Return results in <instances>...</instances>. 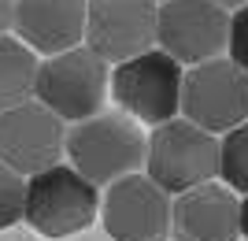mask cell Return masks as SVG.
Returning <instances> with one entry per match:
<instances>
[{"instance_id": "cell-13", "label": "cell", "mask_w": 248, "mask_h": 241, "mask_svg": "<svg viewBox=\"0 0 248 241\" xmlns=\"http://www.w3.org/2000/svg\"><path fill=\"white\" fill-rule=\"evenodd\" d=\"M37 71H41V63L33 56V48H26L19 37L4 33L0 37V115L33 100Z\"/></svg>"}, {"instance_id": "cell-11", "label": "cell", "mask_w": 248, "mask_h": 241, "mask_svg": "<svg viewBox=\"0 0 248 241\" xmlns=\"http://www.w3.org/2000/svg\"><path fill=\"white\" fill-rule=\"evenodd\" d=\"M89 0H19L15 4V33L19 41L45 60L82 48Z\"/></svg>"}, {"instance_id": "cell-17", "label": "cell", "mask_w": 248, "mask_h": 241, "mask_svg": "<svg viewBox=\"0 0 248 241\" xmlns=\"http://www.w3.org/2000/svg\"><path fill=\"white\" fill-rule=\"evenodd\" d=\"M15 4H19V0H0V37L15 26Z\"/></svg>"}, {"instance_id": "cell-14", "label": "cell", "mask_w": 248, "mask_h": 241, "mask_svg": "<svg viewBox=\"0 0 248 241\" xmlns=\"http://www.w3.org/2000/svg\"><path fill=\"white\" fill-rule=\"evenodd\" d=\"M218 175H222L226 189L245 193V197H248V123H241L237 130H230V134L222 137Z\"/></svg>"}, {"instance_id": "cell-9", "label": "cell", "mask_w": 248, "mask_h": 241, "mask_svg": "<svg viewBox=\"0 0 248 241\" xmlns=\"http://www.w3.org/2000/svg\"><path fill=\"white\" fill-rule=\"evenodd\" d=\"M159 4L152 0H89L85 19V48H93L104 63H130L152 52Z\"/></svg>"}, {"instance_id": "cell-19", "label": "cell", "mask_w": 248, "mask_h": 241, "mask_svg": "<svg viewBox=\"0 0 248 241\" xmlns=\"http://www.w3.org/2000/svg\"><path fill=\"white\" fill-rule=\"evenodd\" d=\"M215 4H218V8H233V11H237V8H245V4H248V0H215Z\"/></svg>"}, {"instance_id": "cell-20", "label": "cell", "mask_w": 248, "mask_h": 241, "mask_svg": "<svg viewBox=\"0 0 248 241\" xmlns=\"http://www.w3.org/2000/svg\"><path fill=\"white\" fill-rule=\"evenodd\" d=\"M152 4H167V0H152Z\"/></svg>"}, {"instance_id": "cell-2", "label": "cell", "mask_w": 248, "mask_h": 241, "mask_svg": "<svg viewBox=\"0 0 248 241\" xmlns=\"http://www.w3.org/2000/svg\"><path fill=\"white\" fill-rule=\"evenodd\" d=\"M222 141L207 134L189 119H170L148 134V160L145 175L163 189V193H189L197 186L215 182Z\"/></svg>"}, {"instance_id": "cell-5", "label": "cell", "mask_w": 248, "mask_h": 241, "mask_svg": "<svg viewBox=\"0 0 248 241\" xmlns=\"http://www.w3.org/2000/svg\"><path fill=\"white\" fill-rule=\"evenodd\" d=\"M100 193L71 163H56L26 178V223L45 238H71L93 223Z\"/></svg>"}, {"instance_id": "cell-18", "label": "cell", "mask_w": 248, "mask_h": 241, "mask_svg": "<svg viewBox=\"0 0 248 241\" xmlns=\"http://www.w3.org/2000/svg\"><path fill=\"white\" fill-rule=\"evenodd\" d=\"M241 234L248 238V197L241 200Z\"/></svg>"}, {"instance_id": "cell-3", "label": "cell", "mask_w": 248, "mask_h": 241, "mask_svg": "<svg viewBox=\"0 0 248 241\" xmlns=\"http://www.w3.org/2000/svg\"><path fill=\"white\" fill-rule=\"evenodd\" d=\"M111 89V71L108 63L93 52V48H71L63 56H52L37 71V93L33 100H41L48 112L63 119V123H85L104 112Z\"/></svg>"}, {"instance_id": "cell-8", "label": "cell", "mask_w": 248, "mask_h": 241, "mask_svg": "<svg viewBox=\"0 0 248 241\" xmlns=\"http://www.w3.org/2000/svg\"><path fill=\"white\" fill-rule=\"evenodd\" d=\"M63 152H67V123L41 100H26L0 115V160L15 175L33 178L56 167Z\"/></svg>"}, {"instance_id": "cell-15", "label": "cell", "mask_w": 248, "mask_h": 241, "mask_svg": "<svg viewBox=\"0 0 248 241\" xmlns=\"http://www.w3.org/2000/svg\"><path fill=\"white\" fill-rule=\"evenodd\" d=\"M26 219V178L0 160V230Z\"/></svg>"}, {"instance_id": "cell-10", "label": "cell", "mask_w": 248, "mask_h": 241, "mask_svg": "<svg viewBox=\"0 0 248 241\" xmlns=\"http://www.w3.org/2000/svg\"><path fill=\"white\" fill-rule=\"evenodd\" d=\"M170 204V193H163L148 175H130L104 193V230L115 241H167Z\"/></svg>"}, {"instance_id": "cell-16", "label": "cell", "mask_w": 248, "mask_h": 241, "mask_svg": "<svg viewBox=\"0 0 248 241\" xmlns=\"http://www.w3.org/2000/svg\"><path fill=\"white\" fill-rule=\"evenodd\" d=\"M226 52H230V60L248 74V4L230 15V45H226Z\"/></svg>"}, {"instance_id": "cell-1", "label": "cell", "mask_w": 248, "mask_h": 241, "mask_svg": "<svg viewBox=\"0 0 248 241\" xmlns=\"http://www.w3.org/2000/svg\"><path fill=\"white\" fill-rule=\"evenodd\" d=\"M67 156L85 182L100 189L141 175L148 160V141L141 134V123L126 112H100L85 123L67 126Z\"/></svg>"}, {"instance_id": "cell-4", "label": "cell", "mask_w": 248, "mask_h": 241, "mask_svg": "<svg viewBox=\"0 0 248 241\" xmlns=\"http://www.w3.org/2000/svg\"><path fill=\"white\" fill-rule=\"evenodd\" d=\"M182 82H186L182 63L170 60L163 48H152V52L115 67L111 96L119 112H126L130 119L163 126L182 112Z\"/></svg>"}, {"instance_id": "cell-6", "label": "cell", "mask_w": 248, "mask_h": 241, "mask_svg": "<svg viewBox=\"0 0 248 241\" xmlns=\"http://www.w3.org/2000/svg\"><path fill=\"white\" fill-rule=\"evenodd\" d=\"M182 115L207 134H230L248 119V74L222 60L189 67L182 82Z\"/></svg>"}, {"instance_id": "cell-7", "label": "cell", "mask_w": 248, "mask_h": 241, "mask_svg": "<svg viewBox=\"0 0 248 241\" xmlns=\"http://www.w3.org/2000/svg\"><path fill=\"white\" fill-rule=\"evenodd\" d=\"M155 45L186 67L222 60L230 45V11L215 0H167L159 4Z\"/></svg>"}, {"instance_id": "cell-12", "label": "cell", "mask_w": 248, "mask_h": 241, "mask_svg": "<svg viewBox=\"0 0 248 241\" xmlns=\"http://www.w3.org/2000/svg\"><path fill=\"white\" fill-rule=\"evenodd\" d=\"M170 238L174 241H237L241 200L226 186H197L170 204Z\"/></svg>"}]
</instances>
